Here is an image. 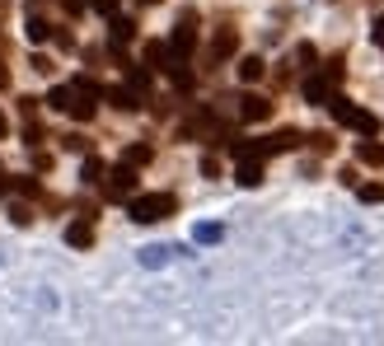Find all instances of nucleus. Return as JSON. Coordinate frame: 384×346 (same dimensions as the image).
Listing matches in <instances>:
<instances>
[{"instance_id": "obj_37", "label": "nucleus", "mask_w": 384, "mask_h": 346, "mask_svg": "<svg viewBox=\"0 0 384 346\" xmlns=\"http://www.w3.org/2000/svg\"><path fill=\"white\" fill-rule=\"evenodd\" d=\"M141 5H159V0H141Z\"/></svg>"}, {"instance_id": "obj_16", "label": "nucleus", "mask_w": 384, "mask_h": 346, "mask_svg": "<svg viewBox=\"0 0 384 346\" xmlns=\"http://www.w3.org/2000/svg\"><path fill=\"white\" fill-rule=\"evenodd\" d=\"M347 126H351V131H361V136H375V131H380V117H375V112H361V108H356Z\"/></svg>"}, {"instance_id": "obj_27", "label": "nucleus", "mask_w": 384, "mask_h": 346, "mask_svg": "<svg viewBox=\"0 0 384 346\" xmlns=\"http://www.w3.org/2000/svg\"><path fill=\"white\" fill-rule=\"evenodd\" d=\"M197 239H202V244H215V239H220V225H197Z\"/></svg>"}, {"instance_id": "obj_32", "label": "nucleus", "mask_w": 384, "mask_h": 346, "mask_svg": "<svg viewBox=\"0 0 384 346\" xmlns=\"http://www.w3.org/2000/svg\"><path fill=\"white\" fill-rule=\"evenodd\" d=\"M14 188H19L23 197H38V183H33V178H14Z\"/></svg>"}, {"instance_id": "obj_35", "label": "nucleus", "mask_w": 384, "mask_h": 346, "mask_svg": "<svg viewBox=\"0 0 384 346\" xmlns=\"http://www.w3.org/2000/svg\"><path fill=\"white\" fill-rule=\"evenodd\" d=\"M5 136H10V117H5V112H0V141H5Z\"/></svg>"}, {"instance_id": "obj_24", "label": "nucleus", "mask_w": 384, "mask_h": 346, "mask_svg": "<svg viewBox=\"0 0 384 346\" xmlns=\"http://www.w3.org/2000/svg\"><path fill=\"white\" fill-rule=\"evenodd\" d=\"M127 80H132V90H136V94H146V90H150V70H141V66H127Z\"/></svg>"}, {"instance_id": "obj_9", "label": "nucleus", "mask_w": 384, "mask_h": 346, "mask_svg": "<svg viewBox=\"0 0 384 346\" xmlns=\"http://www.w3.org/2000/svg\"><path fill=\"white\" fill-rule=\"evenodd\" d=\"M108 103L122 108V112H136V108H141V94H136L132 85H117V90H108Z\"/></svg>"}, {"instance_id": "obj_38", "label": "nucleus", "mask_w": 384, "mask_h": 346, "mask_svg": "<svg viewBox=\"0 0 384 346\" xmlns=\"http://www.w3.org/2000/svg\"><path fill=\"white\" fill-rule=\"evenodd\" d=\"M0 173H5V168H0Z\"/></svg>"}, {"instance_id": "obj_30", "label": "nucleus", "mask_w": 384, "mask_h": 346, "mask_svg": "<svg viewBox=\"0 0 384 346\" xmlns=\"http://www.w3.org/2000/svg\"><path fill=\"white\" fill-rule=\"evenodd\" d=\"M309 141H314V150H319V155H328V150H333V136H328V131H319V136H309Z\"/></svg>"}, {"instance_id": "obj_22", "label": "nucleus", "mask_w": 384, "mask_h": 346, "mask_svg": "<svg viewBox=\"0 0 384 346\" xmlns=\"http://www.w3.org/2000/svg\"><path fill=\"white\" fill-rule=\"evenodd\" d=\"M47 38H52V23L33 14V19H28V43H47Z\"/></svg>"}, {"instance_id": "obj_2", "label": "nucleus", "mask_w": 384, "mask_h": 346, "mask_svg": "<svg viewBox=\"0 0 384 346\" xmlns=\"http://www.w3.org/2000/svg\"><path fill=\"white\" fill-rule=\"evenodd\" d=\"M192 23H197V14H192V10H183L178 28H174V43H169V52H174V56H188L192 47H197V28H192Z\"/></svg>"}, {"instance_id": "obj_5", "label": "nucleus", "mask_w": 384, "mask_h": 346, "mask_svg": "<svg viewBox=\"0 0 384 346\" xmlns=\"http://www.w3.org/2000/svg\"><path fill=\"white\" fill-rule=\"evenodd\" d=\"M300 141H305V136L295 131V126H282L277 136H267V141H262V150H267V155H282V150H295Z\"/></svg>"}, {"instance_id": "obj_28", "label": "nucleus", "mask_w": 384, "mask_h": 346, "mask_svg": "<svg viewBox=\"0 0 384 346\" xmlns=\"http://www.w3.org/2000/svg\"><path fill=\"white\" fill-rule=\"evenodd\" d=\"M52 38H57V47H61V52H75V33H66V28L57 33V28H52Z\"/></svg>"}, {"instance_id": "obj_12", "label": "nucleus", "mask_w": 384, "mask_h": 346, "mask_svg": "<svg viewBox=\"0 0 384 346\" xmlns=\"http://www.w3.org/2000/svg\"><path fill=\"white\" fill-rule=\"evenodd\" d=\"M356 159H361V164H370V168H380V164H384V146L375 141V136H366L361 146H356Z\"/></svg>"}, {"instance_id": "obj_13", "label": "nucleus", "mask_w": 384, "mask_h": 346, "mask_svg": "<svg viewBox=\"0 0 384 346\" xmlns=\"http://www.w3.org/2000/svg\"><path fill=\"white\" fill-rule=\"evenodd\" d=\"M262 183V159H239V188H258Z\"/></svg>"}, {"instance_id": "obj_36", "label": "nucleus", "mask_w": 384, "mask_h": 346, "mask_svg": "<svg viewBox=\"0 0 384 346\" xmlns=\"http://www.w3.org/2000/svg\"><path fill=\"white\" fill-rule=\"evenodd\" d=\"M5 85H10V70H5V66H0V90H5Z\"/></svg>"}, {"instance_id": "obj_10", "label": "nucleus", "mask_w": 384, "mask_h": 346, "mask_svg": "<svg viewBox=\"0 0 384 346\" xmlns=\"http://www.w3.org/2000/svg\"><path fill=\"white\" fill-rule=\"evenodd\" d=\"M66 244H70V248H90V244H94V225H90V220L66 225Z\"/></svg>"}, {"instance_id": "obj_34", "label": "nucleus", "mask_w": 384, "mask_h": 346, "mask_svg": "<svg viewBox=\"0 0 384 346\" xmlns=\"http://www.w3.org/2000/svg\"><path fill=\"white\" fill-rule=\"evenodd\" d=\"M370 38H375V43H380V47H384V14H380V19H375V28H370Z\"/></svg>"}, {"instance_id": "obj_20", "label": "nucleus", "mask_w": 384, "mask_h": 346, "mask_svg": "<svg viewBox=\"0 0 384 346\" xmlns=\"http://www.w3.org/2000/svg\"><path fill=\"white\" fill-rule=\"evenodd\" d=\"M164 61H169V43H146V66L164 70Z\"/></svg>"}, {"instance_id": "obj_26", "label": "nucleus", "mask_w": 384, "mask_h": 346, "mask_svg": "<svg viewBox=\"0 0 384 346\" xmlns=\"http://www.w3.org/2000/svg\"><path fill=\"white\" fill-rule=\"evenodd\" d=\"M23 146H43V126H33V122H28V126H23Z\"/></svg>"}, {"instance_id": "obj_23", "label": "nucleus", "mask_w": 384, "mask_h": 346, "mask_svg": "<svg viewBox=\"0 0 384 346\" xmlns=\"http://www.w3.org/2000/svg\"><path fill=\"white\" fill-rule=\"evenodd\" d=\"M356 197H361L366 206H375V201H384V183H361V188H356Z\"/></svg>"}, {"instance_id": "obj_21", "label": "nucleus", "mask_w": 384, "mask_h": 346, "mask_svg": "<svg viewBox=\"0 0 384 346\" xmlns=\"http://www.w3.org/2000/svg\"><path fill=\"white\" fill-rule=\"evenodd\" d=\"M80 178L90 183V188H94V183H103V159L90 155V159H85V168H80Z\"/></svg>"}, {"instance_id": "obj_33", "label": "nucleus", "mask_w": 384, "mask_h": 346, "mask_svg": "<svg viewBox=\"0 0 384 346\" xmlns=\"http://www.w3.org/2000/svg\"><path fill=\"white\" fill-rule=\"evenodd\" d=\"M90 5H94L99 14H113V10H117V0H90Z\"/></svg>"}, {"instance_id": "obj_25", "label": "nucleus", "mask_w": 384, "mask_h": 346, "mask_svg": "<svg viewBox=\"0 0 384 346\" xmlns=\"http://www.w3.org/2000/svg\"><path fill=\"white\" fill-rule=\"evenodd\" d=\"M10 225H33V211H28V206H10Z\"/></svg>"}, {"instance_id": "obj_7", "label": "nucleus", "mask_w": 384, "mask_h": 346, "mask_svg": "<svg viewBox=\"0 0 384 346\" xmlns=\"http://www.w3.org/2000/svg\"><path fill=\"white\" fill-rule=\"evenodd\" d=\"M235 52H239V33H235V28H220L215 43H211V56H215V61H225V56H235Z\"/></svg>"}, {"instance_id": "obj_3", "label": "nucleus", "mask_w": 384, "mask_h": 346, "mask_svg": "<svg viewBox=\"0 0 384 346\" xmlns=\"http://www.w3.org/2000/svg\"><path fill=\"white\" fill-rule=\"evenodd\" d=\"M132 192H136V168L117 164L113 173H108V197H132Z\"/></svg>"}, {"instance_id": "obj_6", "label": "nucleus", "mask_w": 384, "mask_h": 346, "mask_svg": "<svg viewBox=\"0 0 384 346\" xmlns=\"http://www.w3.org/2000/svg\"><path fill=\"white\" fill-rule=\"evenodd\" d=\"M94 108H99V94H85V90H75V99H70V117H75V122H90L94 117Z\"/></svg>"}, {"instance_id": "obj_31", "label": "nucleus", "mask_w": 384, "mask_h": 346, "mask_svg": "<svg viewBox=\"0 0 384 346\" xmlns=\"http://www.w3.org/2000/svg\"><path fill=\"white\" fill-rule=\"evenodd\" d=\"M202 173H206V178H215V173H220V159H215V155H202Z\"/></svg>"}, {"instance_id": "obj_17", "label": "nucleus", "mask_w": 384, "mask_h": 346, "mask_svg": "<svg viewBox=\"0 0 384 346\" xmlns=\"http://www.w3.org/2000/svg\"><path fill=\"white\" fill-rule=\"evenodd\" d=\"M70 99H75V85H57V90L47 94V108H57V112H66V108H70Z\"/></svg>"}, {"instance_id": "obj_14", "label": "nucleus", "mask_w": 384, "mask_h": 346, "mask_svg": "<svg viewBox=\"0 0 384 346\" xmlns=\"http://www.w3.org/2000/svg\"><path fill=\"white\" fill-rule=\"evenodd\" d=\"M164 70H169V80H174V90H183V94H188L192 85H197V75H192V70L183 66V61H169V66H164Z\"/></svg>"}, {"instance_id": "obj_8", "label": "nucleus", "mask_w": 384, "mask_h": 346, "mask_svg": "<svg viewBox=\"0 0 384 346\" xmlns=\"http://www.w3.org/2000/svg\"><path fill=\"white\" fill-rule=\"evenodd\" d=\"M305 99L314 103V108H319V103H328V99H333V80H328V75L305 80Z\"/></svg>"}, {"instance_id": "obj_4", "label": "nucleus", "mask_w": 384, "mask_h": 346, "mask_svg": "<svg viewBox=\"0 0 384 346\" xmlns=\"http://www.w3.org/2000/svg\"><path fill=\"white\" fill-rule=\"evenodd\" d=\"M239 117H244V122H267L272 103L262 99V94H244V99H239Z\"/></svg>"}, {"instance_id": "obj_29", "label": "nucleus", "mask_w": 384, "mask_h": 346, "mask_svg": "<svg viewBox=\"0 0 384 346\" xmlns=\"http://www.w3.org/2000/svg\"><path fill=\"white\" fill-rule=\"evenodd\" d=\"M28 66H33V70H38V75H52V56H43V52H38V56H33V61H28Z\"/></svg>"}, {"instance_id": "obj_1", "label": "nucleus", "mask_w": 384, "mask_h": 346, "mask_svg": "<svg viewBox=\"0 0 384 346\" xmlns=\"http://www.w3.org/2000/svg\"><path fill=\"white\" fill-rule=\"evenodd\" d=\"M174 192H146V197H132V220L136 225H155L164 215H174Z\"/></svg>"}, {"instance_id": "obj_15", "label": "nucleus", "mask_w": 384, "mask_h": 346, "mask_svg": "<svg viewBox=\"0 0 384 346\" xmlns=\"http://www.w3.org/2000/svg\"><path fill=\"white\" fill-rule=\"evenodd\" d=\"M108 38H113V47H127V43H132V38H136V23L117 14V19H113V28H108Z\"/></svg>"}, {"instance_id": "obj_11", "label": "nucleus", "mask_w": 384, "mask_h": 346, "mask_svg": "<svg viewBox=\"0 0 384 346\" xmlns=\"http://www.w3.org/2000/svg\"><path fill=\"white\" fill-rule=\"evenodd\" d=\"M262 75H267V61H262V56H244V61H239V80H244V85H258Z\"/></svg>"}, {"instance_id": "obj_19", "label": "nucleus", "mask_w": 384, "mask_h": 346, "mask_svg": "<svg viewBox=\"0 0 384 346\" xmlns=\"http://www.w3.org/2000/svg\"><path fill=\"white\" fill-rule=\"evenodd\" d=\"M150 159H155V150L150 146H127V155H122V164H132V168H146Z\"/></svg>"}, {"instance_id": "obj_18", "label": "nucleus", "mask_w": 384, "mask_h": 346, "mask_svg": "<svg viewBox=\"0 0 384 346\" xmlns=\"http://www.w3.org/2000/svg\"><path fill=\"white\" fill-rule=\"evenodd\" d=\"M324 108H328V112H333V117H338V122H342V126H347V122H351V112H356V108H351V99H342V94H333V99H328V103H324Z\"/></svg>"}]
</instances>
